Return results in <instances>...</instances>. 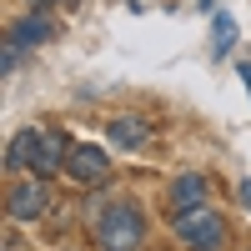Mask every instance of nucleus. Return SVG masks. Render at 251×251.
<instances>
[{
  "instance_id": "obj_1",
  "label": "nucleus",
  "mask_w": 251,
  "mask_h": 251,
  "mask_svg": "<svg viewBox=\"0 0 251 251\" xmlns=\"http://www.w3.org/2000/svg\"><path fill=\"white\" fill-rule=\"evenodd\" d=\"M60 161H66V141H60L55 131H20V136L10 141V151H5V166H10V171L30 166L35 176L55 171Z\"/></svg>"
},
{
  "instance_id": "obj_2",
  "label": "nucleus",
  "mask_w": 251,
  "mask_h": 251,
  "mask_svg": "<svg viewBox=\"0 0 251 251\" xmlns=\"http://www.w3.org/2000/svg\"><path fill=\"white\" fill-rule=\"evenodd\" d=\"M96 236H100V246H111V251H136V246H141V236H146V216L136 211L131 201H116L111 211L100 216Z\"/></svg>"
},
{
  "instance_id": "obj_3",
  "label": "nucleus",
  "mask_w": 251,
  "mask_h": 251,
  "mask_svg": "<svg viewBox=\"0 0 251 251\" xmlns=\"http://www.w3.org/2000/svg\"><path fill=\"white\" fill-rule=\"evenodd\" d=\"M176 236H181V246H191V251H221L226 221L216 211H206V206H196V211H176Z\"/></svg>"
},
{
  "instance_id": "obj_4",
  "label": "nucleus",
  "mask_w": 251,
  "mask_h": 251,
  "mask_svg": "<svg viewBox=\"0 0 251 251\" xmlns=\"http://www.w3.org/2000/svg\"><path fill=\"white\" fill-rule=\"evenodd\" d=\"M66 171L80 186H100L111 176V156L100 151V146H71V151H66Z\"/></svg>"
},
{
  "instance_id": "obj_5",
  "label": "nucleus",
  "mask_w": 251,
  "mask_h": 251,
  "mask_svg": "<svg viewBox=\"0 0 251 251\" xmlns=\"http://www.w3.org/2000/svg\"><path fill=\"white\" fill-rule=\"evenodd\" d=\"M50 206V186L46 181H25V186H15L10 191V201H5V211L15 216V221H30V216H40Z\"/></svg>"
},
{
  "instance_id": "obj_6",
  "label": "nucleus",
  "mask_w": 251,
  "mask_h": 251,
  "mask_svg": "<svg viewBox=\"0 0 251 251\" xmlns=\"http://www.w3.org/2000/svg\"><path fill=\"white\" fill-rule=\"evenodd\" d=\"M111 141L126 146V151H136V146L151 141V121H146V116H116L111 121Z\"/></svg>"
},
{
  "instance_id": "obj_7",
  "label": "nucleus",
  "mask_w": 251,
  "mask_h": 251,
  "mask_svg": "<svg viewBox=\"0 0 251 251\" xmlns=\"http://www.w3.org/2000/svg\"><path fill=\"white\" fill-rule=\"evenodd\" d=\"M50 35H55V25H50L46 15H25V20H15V25H10V40H15V46H46Z\"/></svg>"
},
{
  "instance_id": "obj_8",
  "label": "nucleus",
  "mask_w": 251,
  "mask_h": 251,
  "mask_svg": "<svg viewBox=\"0 0 251 251\" xmlns=\"http://www.w3.org/2000/svg\"><path fill=\"white\" fill-rule=\"evenodd\" d=\"M171 206H176V211H196V206H206V181L201 176H181L171 186Z\"/></svg>"
},
{
  "instance_id": "obj_9",
  "label": "nucleus",
  "mask_w": 251,
  "mask_h": 251,
  "mask_svg": "<svg viewBox=\"0 0 251 251\" xmlns=\"http://www.w3.org/2000/svg\"><path fill=\"white\" fill-rule=\"evenodd\" d=\"M231 35H236V20H231V15H216V55L231 46Z\"/></svg>"
},
{
  "instance_id": "obj_10",
  "label": "nucleus",
  "mask_w": 251,
  "mask_h": 251,
  "mask_svg": "<svg viewBox=\"0 0 251 251\" xmlns=\"http://www.w3.org/2000/svg\"><path fill=\"white\" fill-rule=\"evenodd\" d=\"M241 206L251 211V181H241Z\"/></svg>"
},
{
  "instance_id": "obj_11",
  "label": "nucleus",
  "mask_w": 251,
  "mask_h": 251,
  "mask_svg": "<svg viewBox=\"0 0 251 251\" xmlns=\"http://www.w3.org/2000/svg\"><path fill=\"white\" fill-rule=\"evenodd\" d=\"M241 80H246V91H251V60H246V66H241Z\"/></svg>"
},
{
  "instance_id": "obj_12",
  "label": "nucleus",
  "mask_w": 251,
  "mask_h": 251,
  "mask_svg": "<svg viewBox=\"0 0 251 251\" xmlns=\"http://www.w3.org/2000/svg\"><path fill=\"white\" fill-rule=\"evenodd\" d=\"M30 5H50V0H30Z\"/></svg>"
}]
</instances>
